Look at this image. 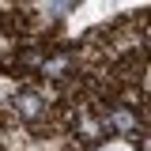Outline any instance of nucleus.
<instances>
[{"label": "nucleus", "mask_w": 151, "mask_h": 151, "mask_svg": "<svg viewBox=\"0 0 151 151\" xmlns=\"http://www.w3.org/2000/svg\"><path fill=\"white\" fill-rule=\"evenodd\" d=\"M15 110L23 113V117H38V113H42V98H38L34 91H23V94H15Z\"/></svg>", "instance_id": "obj_1"}, {"label": "nucleus", "mask_w": 151, "mask_h": 151, "mask_svg": "<svg viewBox=\"0 0 151 151\" xmlns=\"http://www.w3.org/2000/svg\"><path fill=\"white\" fill-rule=\"evenodd\" d=\"M132 125H136V121H132V113H125V110H117V113H113V129H121V132H125V129H132Z\"/></svg>", "instance_id": "obj_2"}, {"label": "nucleus", "mask_w": 151, "mask_h": 151, "mask_svg": "<svg viewBox=\"0 0 151 151\" xmlns=\"http://www.w3.org/2000/svg\"><path fill=\"white\" fill-rule=\"evenodd\" d=\"M110 151H121V147H110Z\"/></svg>", "instance_id": "obj_3"}]
</instances>
